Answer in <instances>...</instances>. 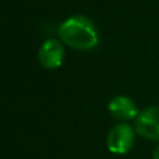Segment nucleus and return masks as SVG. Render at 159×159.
I'll list each match as a JSON object with an SVG mask.
<instances>
[{"label":"nucleus","instance_id":"obj_1","mask_svg":"<svg viewBox=\"0 0 159 159\" xmlns=\"http://www.w3.org/2000/svg\"><path fill=\"white\" fill-rule=\"evenodd\" d=\"M59 36L64 45L77 50H91L99 42L95 24L84 16H73L61 22Z\"/></svg>","mask_w":159,"mask_h":159},{"label":"nucleus","instance_id":"obj_2","mask_svg":"<svg viewBox=\"0 0 159 159\" xmlns=\"http://www.w3.org/2000/svg\"><path fill=\"white\" fill-rule=\"evenodd\" d=\"M106 145L112 154L124 155L134 145V129L127 123H119L109 131Z\"/></svg>","mask_w":159,"mask_h":159},{"label":"nucleus","instance_id":"obj_3","mask_svg":"<svg viewBox=\"0 0 159 159\" xmlns=\"http://www.w3.org/2000/svg\"><path fill=\"white\" fill-rule=\"evenodd\" d=\"M134 130L149 141H159V106H149L138 113Z\"/></svg>","mask_w":159,"mask_h":159},{"label":"nucleus","instance_id":"obj_4","mask_svg":"<svg viewBox=\"0 0 159 159\" xmlns=\"http://www.w3.org/2000/svg\"><path fill=\"white\" fill-rule=\"evenodd\" d=\"M39 63L48 70H56L63 64L64 48L57 39H48L39 48Z\"/></svg>","mask_w":159,"mask_h":159},{"label":"nucleus","instance_id":"obj_5","mask_svg":"<svg viewBox=\"0 0 159 159\" xmlns=\"http://www.w3.org/2000/svg\"><path fill=\"white\" fill-rule=\"evenodd\" d=\"M107 109H109L110 115L113 117L120 121L133 120V119H137V116H138L137 105L134 103L133 99H130L129 96H124V95L115 96L109 102Z\"/></svg>","mask_w":159,"mask_h":159},{"label":"nucleus","instance_id":"obj_6","mask_svg":"<svg viewBox=\"0 0 159 159\" xmlns=\"http://www.w3.org/2000/svg\"><path fill=\"white\" fill-rule=\"evenodd\" d=\"M152 159H159V145L154 149V154H152Z\"/></svg>","mask_w":159,"mask_h":159}]
</instances>
